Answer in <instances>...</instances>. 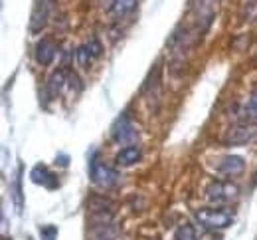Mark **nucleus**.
Here are the masks:
<instances>
[{
    "mask_svg": "<svg viewBox=\"0 0 257 240\" xmlns=\"http://www.w3.org/2000/svg\"><path fill=\"white\" fill-rule=\"evenodd\" d=\"M141 157H143L141 147H139V145H128V147L121 149V151L117 153L115 163H117L119 167H131V165L139 163V161H141Z\"/></svg>",
    "mask_w": 257,
    "mask_h": 240,
    "instance_id": "nucleus-12",
    "label": "nucleus"
},
{
    "mask_svg": "<svg viewBox=\"0 0 257 240\" xmlns=\"http://www.w3.org/2000/svg\"><path fill=\"white\" fill-rule=\"evenodd\" d=\"M245 169V161L239 155H225L216 163V171L227 175V177H235L239 173H243Z\"/></svg>",
    "mask_w": 257,
    "mask_h": 240,
    "instance_id": "nucleus-9",
    "label": "nucleus"
},
{
    "mask_svg": "<svg viewBox=\"0 0 257 240\" xmlns=\"http://www.w3.org/2000/svg\"><path fill=\"white\" fill-rule=\"evenodd\" d=\"M241 117L245 121H257V90L249 96V100L241 107Z\"/></svg>",
    "mask_w": 257,
    "mask_h": 240,
    "instance_id": "nucleus-15",
    "label": "nucleus"
},
{
    "mask_svg": "<svg viewBox=\"0 0 257 240\" xmlns=\"http://www.w3.org/2000/svg\"><path fill=\"white\" fill-rule=\"evenodd\" d=\"M2 240H10V238H2Z\"/></svg>",
    "mask_w": 257,
    "mask_h": 240,
    "instance_id": "nucleus-19",
    "label": "nucleus"
},
{
    "mask_svg": "<svg viewBox=\"0 0 257 240\" xmlns=\"http://www.w3.org/2000/svg\"><path fill=\"white\" fill-rule=\"evenodd\" d=\"M91 181L101 189H111L119 183V173L111 169L109 165L101 163L99 159L91 161Z\"/></svg>",
    "mask_w": 257,
    "mask_h": 240,
    "instance_id": "nucleus-4",
    "label": "nucleus"
},
{
    "mask_svg": "<svg viewBox=\"0 0 257 240\" xmlns=\"http://www.w3.org/2000/svg\"><path fill=\"white\" fill-rule=\"evenodd\" d=\"M257 141V127L255 125H235L224 135V143L227 147H237V145H249Z\"/></svg>",
    "mask_w": 257,
    "mask_h": 240,
    "instance_id": "nucleus-5",
    "label": "nucleus"
},
{
    "mask_svg": "<svg viewBox=\"0 0 257 240\" xmlns=\"http://www.w3.org/2000/svg\"><path fill=\"white\" fill-rule=\"evenodd\" d=\"M196 222L206 230H224L233 222L231 210L224 208H200L196 210Z\"/></svg>",
    "mask_w": 257,
    "mask_h": 240,
    "instance_id": "nucleus-1",
    "label": "nucleus"
},
{
    "mask_svg": "<svg viewBox=\"0 0 257 240\" xmlns=\"http://www.w3.org/2000/svg\"><path fill=\"white\" fill-rule=\"evenodd\" d=\"M139 0H113L111 2V10L115 14V18H125L127 14H131L137 8Z\"/></svg>",
    "mask_w": 257,
    "mask_h": 240,
    "instance_id": "nucleus-14",
    "label": "nucleus"
},
{
    "mask_svg": "<svg viewBox=\"0 0 257 240\" xmlns=\"http://www.w3.org/2000/svg\"><path fill=\"white\" fill-rule=\"evenodd\" d=\"M174 236H176V240H196V228H194L192 224L184 222V224H180L176 228Z\"/></svg>",
    "mask_w": 257,
    "mask_h": 240,
    "instance_id": "nucleus-17",
    "label": "nucleus"
},
{
    "mask_svg": "<svg viewBox=\"0 0 257 240\" xmlns=\"http://www.w3.org/2000/svg\"><path fill=\"white\" fill-rule=\"evenodd\" d=\"M239 197V189L237 185L229 183V181H216L206 189V199L212 205H229Z\"/></svg>",
    "mask_w": 257,
    "mask_h": 240,
    "instance_id": "nucleus-2",
    "label": "nucleus"
},
{
    "mask_svg": "<svg viewBox=\"0 0 257 240\" xmlns=\"http://www.w3.org/2000/svg\"><path fill=\"white\" fill-rule=\"evenodd\" d=\"M111 139L115 143H131L137 139V129L127 113H121L111 125Z\"/></svg>",
    "mask_w": 257,
    "mask_h": 240,
    "instance_id": "nucleus-6",
    "label": "nucleus"
},
{
    "mask_svg": "<svg viewBox=\"0 0 257 240\" xmlns=\"http://www.w3.org/2000/svg\"><path fill=\"white\" fill-rule=\"evenodd\" d=\"M50 6H52V0H38L36 6H34L32 18H30V32H42V28L46 26L48 22V16H50Z\"/></svg>",
    "mask_w": 257,
    "mask_h": 240,
    "instance_id": "nucleus-8",
    "label": "nucleus"
},
{
    "mask_svg": "<svg viewBox=\"0 0 257 240\" xmlns=\"http://www.w3.org/2000/svg\"><path fill=\"white\" fill-rule=\"evenodd\" d=\"M40 234H42V238L44 240H56V236H58V228L52 226V224H48V226H42V228H40Z\"/></svg>",
    "mask_w": 257,
    "mask_h": 240,
    "instance_id": "nucleus-18",
    "label": "nucleus"
},
{
    "mask_svg": "<svg viewBox=\"0 0 257 240\" xmlns=\"http://www.w3.org/2000/svg\"><path fill=\"white\" fill-rule=\"evenodd\" d=\"M30 179L36 185H42L46 189H56L58 187V177L50 171L46 165H36L32 173H30Z\"/></svg>",
    "mask_w": 257,
    "mask_h": 240,
    "instance_id": "nucleus-11",
    "label": "nucleus"
},
{
    "mask_svg": "<svg viewBox=\"0 0 257 240\" xmlns=\"http://www.w3.org/2000/svg\"><path fill=\"white\" fill-rule=\"evenodd\" d=\"M115 208L117 205L105 197H93L89 201V212H91V226H99V224H107L113 222L115 216Z\"/></svg>",
    "mask_w": 257,
    "mask_h": 240,
    "instance_id": "nucleus-3",
    "label": "nucleus"
},
{
    "mask_svg": "<svg viewBox=\"0 0 257 240\" xmlns=\"http://www.w3.org/2000/svg\"><path fill=\"white\" fill-rule=\"evenodd\" d=\"M119 236V226L115 222L91 226V240H115Z\"/></svg>",
    "mask_w": 257,
    "mask_h": 240,
    "instance_id": "nucleus-13",
    "label": "nucleus"
},
{
    "mask_svg": "<svg viewBox=\"0 0 257 240\" xmlns=\"http://www.w3.org/2000/svg\"><path fill=\"white\" fill-rule=\"evenodd\" d=\"M58 54V46L52 38H42L36 44V62L40 66H50Z\"/></svg>",
    "mask_w": 257,
    "mask_h": 240,
    "instance_id": "nucleus-7",
    "label": "nucleus"
},
{
    "mask_svg": "<svg viewBox=\"0 0 257 240\" xmlns=\"http://www.w3.org/2000/svg\"><path fill=\"white\" fill-rule=\"evenodd\" d=\"M67 82H69V69H65V68L56 69V71L50 75L48 84H46V90H48L50 98H58L65 88H67Z\"/></svg>",
    "mask_w": 257,
    "mask_h": 240,
    "instance_id": "nucleus-10",
    "label": "nucleus"
},
{
    "mask_svg": "<svg viewBox=\"0 0 257 240\" xmlns=\"http://www.w3.org/2000/svg\"><path fill=\"white\" fill-rule=\"evenodd\" d=\"M75 58H77V64L81 66V68H87L95 58H93V54H91V50L87 48V44H83V46H79L77 50H75Z\"/></svg>",
    "mask_w": 257,
    "mask_h": 240,
    "instance_id": "nucleus-16",
    "label": "nucleus"
}]
</instances>
